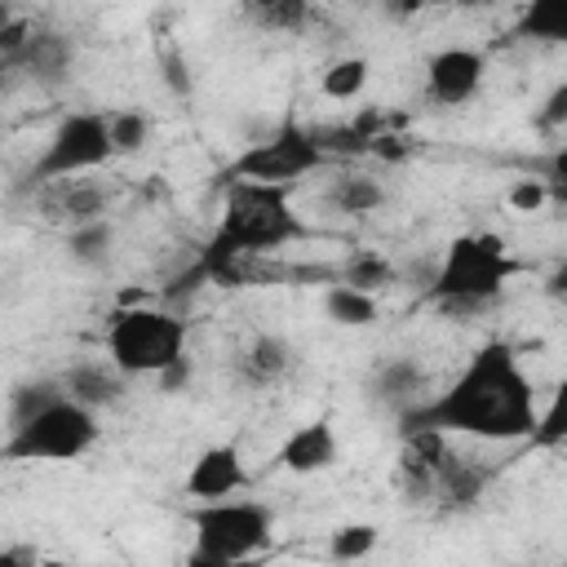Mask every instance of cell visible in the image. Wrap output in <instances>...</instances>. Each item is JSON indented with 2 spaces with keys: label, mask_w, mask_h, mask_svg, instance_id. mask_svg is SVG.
Masks as SVG:
<instances>
[{
  "label": "cell",
  "mask_w": 567,
  "mask_h": 567,
  "mask_svg": "<svg viewBox=\"0 0 567 567\" xmlns=\"http://www.w3.org/2000/svg\"><path fill=\"white\" fill-rule=\"evenodd\" d=\"M62 394L89 412H102V408H115L124 394H128V377H120L106 359H80L71 363L62 377H58Z\"/></svg>",
  "instance_id": "12"
},
{
  "label": "cell",
  "mask_w": 567,
  "mask_h": 567,
  "mask_svg": "<svg viewBox=\"0 0 567 567\" xmlns=\"http://www.w3.org/2000/svg\"><path fill=\"white\" fill-rule=\"evenodd\" d=\"M155 124L146 111H133V106H115L106 111V142H111V155H137L146 142H151Z\"/></svg>",
  "instance_id": "20"
},
{
  "label": "cell",
  "mask_w": 567,
  "mask_h": 567,
  "mask_svg": "<svg viewBox=\"0 0 567 567\" xmlns=\"http://www.w3.org/2000/svg\"><path fill=\"white\" fill-rule=\"evenodd\" d=\"M58 190L49 195V213L44 217H58L66 226H84V221H97L106 217V204H111V190H102L93 177H71V182H53Z\"/></svg>",
  "instance_id": "16"
},
{
  "label": "cell",
  "mask_w": 567,
  "mask_h": 567,
  "mask_svg": "<svg viewBox=\"0 0 567 567\" xmlns=\"http://www.w3.org/2000/svg\"><path fill=\"white\" fill-rule=\"evenodd\" d=\"M195 554L239 563L257 558L275 536V509L266 501H208L190 509Z\"/></svg>",
  "instance_id": "6"
},
{
  "label": "cell",
  "mask_w": 567,
  "mask_h": 567,
  "mask_svg": "<svg viewBox=\"0 0 567 567\" xmlns=\"http://www.w3.org/2000/svg\"><path fill=\"white\" fill-rule=\"evenodd\" d=\"M186 354V319L168 306H120L106 323V363L120 377H159Z\"/></svg>",
  "instance_id": "4"
},
{
  "label": "cell",
  "mask_w": 567,
  "mask_h": 567,
  "mask_svg": "<svg viewBox=\"0 0 567 567\" xmlns=\"http://www.w3.org/2000/svg\"><path fill=\"white\" fill-rule=\"evenodd\" d=\"M306 235V221L297 217L288 186H261V182H226L221 195V217L213 239L199 248L195 266L204 270L208 284L239 261V257H270L275 248H288Z\"/></svg>",
  "instance_id": "2"
},
{
  "label": "cell",
  "mask_w": 567,
  "mask_h": 567,
  "mask_svg": "<svg viewBox=\"0 0 567 567\" xmlns=\"http://www.w3.org/2000/svg\"><path fill=\"white\" fill-rule=\"evenodd\" d=\"M514 35H523V40H549V44L554 40H567V9L563 4H532V9H523Z\"/></svg>",
  "instance_id": "25"
},
{
  "label": "cell",
  "mask_w": 567,
  "mask_h": 567,
  "mask_svg": "<svg viewBox=\"0 0 567 567\" xmlns=\"http://www.w3.org/2000/svg\"><path fill=\"white\" fill-rule=\"evenodd\" d=\"M44 558H40V549L35 545H9V549H0V567H40Z\"/></svg>",
  "instance_id": "30"
},
{
  "label": "cell",
  "mask_w": 567,
  "mask_h": 567,
  "mask_svg": "<svg viewBox=\"0 0 567 567\" xmlns=\"http://www.w3.org/2000/svg\"><path fill=\"white\" fill-rule=\"evenodd\" d=\"M425 385H430V372H425L416 359H385V363H377V372L368 377L372 403L394 408V416H403L408 408H416V403L425 399Z\"/></svg>",
  "instance_id": "13"
},
{
  "label": "cell",
  "mask_w": 567,
  "mask_h": 567,
  "mask_svg": "<svg viewBox=\"0 0 567 567\" xmlns=\"http://www.w3.org/2000/svg\"><path fill=\"white\" fill-rule=\"evenodd\" d=\"M186 567H266V563H261V554H257V558H239V563H221V558H208V554H195V549H190Z\"/></svg>",
  "instance_id": "32"
},
{
  "label": "cell",
  "mask_w": 567,
  "mask_h": 567,
  "mask_svg": "<svg viewBox=\"0 0 567 567\" xmlns=\"http://www.w3.org/2000/svg\"><path fill=\"white\" fill-rule=\"evenodd\" d=\"M115 248V226L111 217H97V221H84V226H71L66 230V252L80 261V266H102Z\"/></svg>",
  "instance_id": "21"
},
{
  "label": "cell",
  "mask_w": 567,
  "mask_h": 567,
  "mask_svg": "<svg viewBox=\"0 0 567 567\" xmlns=\"http://www.w3.org/2000/svg\"><path fill=\"white\" fill-rule=\"evenodd\" d=\"M297 363V350L288 337L279 332H257L244 350H239V377L252 385H275L279 377H288Z\"/></svg>",
  "instance_id": "15"
},
{
  "label": "cell",
  "mask_w": 567,
  "mask_h": 567,
  "mask_svg": "<svg viewBox=\"0 0 567 567\" xmlns=\"http://www.w3.org/2000/svg\"><path fill=\"white\" fill-rule=\"evenodd\" d=\"M514 275H518V261L509 257L505 239L487 235V230H470L443 248L421 297L430 306L465 315V310H483L487 301H496Z\"/></svg>",
  "instance_id": "3"
},
{
  "label": "cell",
  "mask_w": 567,
  "mask_h": 567,
  "mask_svg": "<svg viewBox=\"0 0 567 567\" xmlns=\"http://www.w3.org/2000/svg\"><path fill=\"white\" fill-rule=\"evenodd\" d=\"M323 164V151L315 133L297 120H284L266 142L239 151V159L226 168V182H261V186H292L310 177Z\"/></svg>",
  "instance_id": "8"
},
{
  "label": "cell",
  "mask_w": 567,
  "mask_h": 567,
  "mask_svg": "<svg viewBox=\"0 0 567 567\" xmlns=\"http://www.w3.org/2000/svg\"><path fill=\"white\" fill-rule=\"evenodd\" d=\"M341 456V443H337V430L332 421H301L297 430L284 434V443L275 447V465L288 470V474H323L332 470Z\"/></svg>",
  "instance_id": "11"
},
{
  "label": "cell",
  "mask_w": 567,
  "mask_h": 567,
  "mask_svg": "<svg viewBox=\"0 0 567 567\" xmlns=\"http://www.w3.org/2000/svg\"><path fill=\"white\" fill-rule=\"evenodd\" d=\"M505 199H509L514 213H536V208L545 204V182H540V177H518Z\"/></svg>",
  "instance_id": "27"
},
{
  "label": "cell",
  "mask_w": 567,
  "mask_h": 567,
  "mask_svg": "<svg viewBox=\"0 0 567 567\" xmlns=\"http://www.w3.org/2000/svg\"><path fill=\"white\" fill-rule=\"evenodd\" d=\"M155 385H159V394H177V390H186V385H190V354H182L177 363H168V368L155 377Z\"/></svg>",
  "instance_id": "28"
},
{
  "label": "cell",
  "mask_w": 567,
  "mask_h": 567,
  "mask_svg": "<svg viewBox=\"0 0 567 567\" xmlns=\"http://www.w3.org/2000/svg\"><path fill=\"white\" fill-rule=\"evenodd\" d=\"M337 284H346V288H354V292H377V288H390V284H399V266L390 261V257H381V252H354L350 261H346V270H341V279Z\"/></svg>",
  "instance_id": "22"
},
{
  "label": "cell",
  "mask_w": 567,
  "mask_h": 567,
  "mask_svg": "<svg viewBox=\"0 0 567 567\" xmlns=\"http://www.w3.org/2000/svg\"><path fill=\"white\" fill-rule=\"evenodd\" d=\"M377 540H381V527L377 523H341V527H332L328 532V558L332 563H359V558H368L372 549H377Z\"/></svg>",
  "instance_id": "24"
},
{
  "label": "cell",
  "mask_w": 567,
  "mask_h": 567,
  "mask_svg": "<svg viewBox=\"0 0 567 567\" xmlns=\"http://www.w3.org/2000/svg\"><path fill=\"white\" fill-rule=\"evenodd\" d=\"M244 483H248V470H244V456H239L235 443H213V447H204V452L190 461L186 478H182L186 496H195L199 505H208V501H230Z\"/></svg>",
  "instance_id": "10"
},
{
  "label": "cell",
  "mask_w": 567,
  "mask_h": 567,
  "mask_svg": "<svg viewBox=\"0 0 567 567\" xmlns=\"http://www.w3.org/2000/svg\"><path fill=\"white\" fill-rule=\"evenodd\" d=\"M9 71H13V66H9V62H0V97H4V89H9Z\"/></svg>",
  "instance_id": "33"
},
{
  "label": "cell",
  "mask_w": 567,
  "mask_h": 567,
  "mask_svg": "<svg viewBox=\"0 0 567 567\" xmlns=\"http://www.w3.org/2000/svg\"><path fill=\"white\" fill-rule=\"evenodd\" d=\"M58 399H66V394H62V385H58L53 377H35V381L13 385V390H9V430L22 425V421H31V416H40V412L53 408Z\"/></svg>",
  "instance_id": "23"
},
{
  "label": "cell",
  "mask_w": 567,
  "mask_h": 567,
  "mask_svg": "<svg viewBox=\"0 0 567 567\" xmlns=\"http://www.w3.org/2000/svg\"><path fill=\"white\" fill-rule=\"evenodd\" d=\"M71 62H75L71 35H62V31H31V40L22 44V53H18L9 66L27 71V75L40 80V84H62L66 71H71Z\"/></svg>",
  "instance_id": "14"
},
{
  "label": "cell",
  "mask_w": 567,
  "mask_h": 567,
  "mask_svg": "<svg viewBox=\"0 0 567 567\" xmlns=\"http://www.w3.org/2000/svg\"><path fill=\"white\" fill-rule=\"evenodd\" d=\"M323 199L341 217H368V213H377L385 204V186L377 177H368V173H337L328 182Z\"/></svg>",
  "instance_id": "17"
},
{
  "label": "cell",
  "mask_w": 567,
  "mask_h": 567,
  "mask_svg": "<svg viewBox=\"0 0 567 567\" xmlns=\"http://www.w3.org/2000/svg\"><path fill=\"white\" fill-rule=\"evenodd\" d=\"M536 416H540L536 390L518 363V350L492 337L465 359V368L439 394H425L416 408L399 416V434L434 430L447 439L461 434L483 443H514V439H532Z\"/></svg>",
  "instance_id": "1"
},
{
  "label": "cell",
  "mask_w": 567,
  "mask_h": 567,
  "mask_svg": "<svg viewBox=\"0 0 567 567\" xmlns=\"http://www.w3.org/2000/svg\"><path fill=\"white\" fill-rule=\"evenodd\" d=\"M323 315H328L332 323H341V328H372L377 315H381V306H377V297H368V292H354V288H346V284H328V288H323Z\"/></svg>",
  "instance_id": "18"
},
{
  "label": "cell",
  "mask_w": 567,
  "mask_h": 567,
  "mask_svg": "<svg viewBox=\"0 0 567 567\" xmlns=\"http://www.w3.org/2000/svg\"><path fill=\"white\" fill-rule=\"evenodd\" d=\"M164 84H168L173 93H182V97L190 93V71H186V58H182V53H168V58H164Z\"/></svg>",
  "instance_id": "29"
},
{
  "label": "cell",
  "mask_w": 567,
  "mask_h": 567,
  "mask_svg": "<svg viewBox=\"0 0 567 567\" xmlns=\"http://www.w3.org/2000/svg\"><path fill=\"white\" fill-rule=\"evenodd\" d=\"M368 75H372V62L363 53H350V58H337L323 75H319V93L328 102H354L363 89H368Z\"/></svg>",
  "instance_id": "19"
},
{
  "label": "cell",
  "mask_w": 567,
  "mask_h": 567,
  "mask_svg": "<svg viewBox=\"0 0 567 567\" xmlns=\"http://www.w3.org/2000/svg\"><path fill=\"white\" fill-rule=\"evenodd\" d=\"M248 18L261 22L266 31H297V27H306L310 9H306L301 0H257V4L248 9Z\"/></svg>",
  "instance_id": "26"
},
{
  "label": "cell",
  "mask_w": 567,
  "mask_h": 567,
  "mask_svg": "<svg viewBox=\"0 0 567 567\" xmlns=\"http://www.w3.org/2000/svg\"><path fill=\"white\" fill-rule=\"evenodd\" d=\"M102 439L97 412L58 399L53 408H44L40 416L13 425L0 443V461L13 465H58V461H80L84 452H93Z\"/></svg>",
  "instance_id": "5"
},
{
  "label": "cell",
  "mask_w": 567,
  "mask_h": 567,
  "mask_svg": "<svg viewBox=\"0 0 567 567\" xmlns=\"http://www.w3.org/2000/svg\"><path fill=\"white\" fill-rule=\"evenodd\" d=\"M563 115H567V84H558V89L549 93V102H545V111L536 115V124H563Z\"/></svg>",
  "instance_id": "31"
},
{
  "label": "cell",
  "mask_w": 567,
  "mask_h": 567,
  "mask_svg": "<svg viewBox=\"0 0 567 567\" xmlns=\"http://www.w3.org/2000/svg\"><path fill=\"white\" fill-rule=\"evenodd\" d=\"M487 75V53L474 44H447L425 58V89L439 106H465Z\"/></svg>",
  "instance_id": "9"
},
{
  "label": "cell",
  "mask_w": 567,
  "mask_h": 567,
  "mask_svg": "<svg viewBox=\"0 0 567 567\" xmlns=\"http://www.w3.org/2000/svg\"><path fill=\"white\" fill-rule=\"evenodd\" d=\"M111 155V142H106V111H66L53 133L44 137L35 164H31V182L44 186V182H71L80 173H97Z\"/></svg>",
  "instance_id": "7"
}]
</instances>
